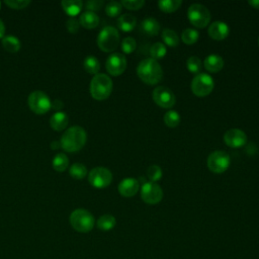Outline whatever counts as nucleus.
Segmentation results:
<instances>
[{"mask_svg":"<svg viewBox=\"0 0 259 259\" xmlns=\"http://www.w3.org/2000/svg\"><path fill=\"white\" fill-rule=\"evenodd\" d=\"M4 33H5V25L3 21L0 19V38L4 36Z\"/></svg>","mask_w":259,"mask_h":259,"instance_id":"43","label":"nucleus"},{"mask_svg":"<svg viewBox=\"0 0 259 259\" xmlns=\"http://www.w3.org/2000/svg\"><path fill=\"white\" fill-rule=\"evenodd\" d=\"M87 141V134L82 126L74 125L65 131L61 137L60 145L66 152L81 150Z\"/></svg>","mask_w":259,"mask_h":259,"instance_id":"2","label":"nucleus"},{"mask_svg":"<svg viewBox=\"0 0 259 259\" xmlns=\"http://www.w3.org/2000/svg\"><path fill=\"white\" fill-rule=\"evenodd\" d=\"M139 78L149 85L158 84L163 79V70L160 64L152 59L147 58L142 60L137 67Z\"/></svg>","mask_w":259,"mask_h":259,"instance_id":"1","label":"nucleus"},{"mask_svg":"<svg viewBox=\"0 0 259 259\" xmlns=\"http://www.w3.org/2000/svg\"><path fill=\"white\" fill-rule=\"evenodd\" d=\"M69 122V117L66 112L57 111L55 112L50 119V125L55 131H63L67 127Z\"/></svg>","mask_w":259,"mask_h":259,"instance_id":"19","label":"nucleus"},{"mask_svg":"<svg viewBox=\"0 0 259 259\" xmlns=\"http://www.w3.org/2000/svg\"><path fill=\"white\" fill-rule=\"evenodd\" d=\"M119 45V33L118 30L113 26H104L98 36L97 46L105 53L113 52Z\"/></svg>","mask_w":259,"mask_h":259,"instance_id":"5","label":"nucleus"},{"mask_svg":"<svg viewBox=\"0 0 259 259\" xmlns=\"http://www.w3.org/2000/svg\"><path fill=\"white\" fill-rule=\"evenodd\" d=\"M163 176V172L160 166L158 165H151L148 169H147V178L149 179V181L151 182H157L159 181Z\"/></svg>","mask_w":259,"mask_h":259,"instance_id":"34","label":"nucleus"},{"mask_svg":"<svg viewBox=\"0 0 259 259\" xmlns=\"http://www.w3.org/2000/svg\"><path fill=\"white\" fill-rule=\"evenodd\" d=\"M79 23L85 28L92 29L99 24V17L95 12L85 11L80 15Z\"/></svg>","mask_w":259,"mask_h":259,"instance_id":"20","label":"nucleus"},{"mask_svg":"<svg viewBox=\"0 0 259 259\" xmlns=\"http://www.w3.org/2000/svg\"><path fill=\"white\" fill-rule=\"evenodd\" d=\"M69 220L72 228L79 233L90 232L95 224V220L92 213L84 208H77L73 210Z\"/></svg>","mask_w":259,"mask_h":259,"instance_id":"4","label":"nucleus"},{"mask_svg":"<svg viewBox=\"0 0 259 259\" xmlns=\"http://www.w3.org/2000/svg\"><path fill=\"white\" fill-rule=\"evenodd\" d=\"M258 45H259V39H258Z\"/></svg>","mask_w":259,"mask_h":259,"instance_id":"46","label":"nucleus"},{"mask_svg":"<svg viewBox=\"0 0 259 259\" xmlns=\"http://www.w3.org/2000/svg\"><path fill=\"white\" fill-rule=\"evenodd\" d=\"M66 26H67V29L71 32V33H75L78 31L79 29V26H80V23L79 21L75 18V17H70L67 22H66Z\"/></svg>","mask_w":259,"mask_h":259,"instance_id":"40","label":"nucleus"},{"mask_svg":"<svg viewBox=\"0 0 259 259\" xmlns=\"http://www.w3.org/2000/svg\"><path fill=\"white\" fill-rule=\"evenodd\" d=\"M141 198L147 204H157L163 198V190L155 182H144L141 188Z\"/></svg>","mask_w":259,"mask_h":259,"instance_id":"11","label":"nucleus"},{"mask_svg":"<svg viewBox=\"0 0 259 259\" xmlns=\"http://www.w3.org/2000/svg\"><path fill=\"white\" fill-rule=\"evenodd\" d=\"M121 50L124 54H132L137 48V41L132 36H126L121 40Z\"/></svg>","mask_w":259,"mask_h":259,"instance_id":"36","label":"nucleus"},{"mask_svg":"<svg viewBox=\"0 0 259 259\" xmlns=\"http://www.w3.org/2000/svg\"><path fill=\"white\" fill-rule=\"evenodd\" d=\"M2 46L8 53H17L20 50L21 44L14 35H7L2 38Z\"/></svg>","mask_w":259,"mask_h":259,"instance_id":"23","label":"nucleus"},{"mask_svg":"<svg viewBox=\"0 0 259 259\" xmlns=\"http://www.w3.org/2000/svg\"><path fill=\"white\" fill-rule=\"evenodd\" d=\"M120 3L122 7L130 10H139L145 5L144 0H122Z\"/></svg>","mask_w":259,"mask_h":259,"instance_id":"37","label":"nucleus"},{"mask_svg":"<svg viewBox=\"0 0 259 259\" xmlns=\"http://www.w3.org/2000/svg\"><path fill=\"white\" fill-rule=\"evenodd\" d=\"M29 3V0H5V4L12 9H23Z\"/></svg>","mask_w":259,"mask_h":259,"instance_id":"38","label":"nucleus"},{"mask_svg":"<svg viewBox=\"0 0 259 259\" xmlns=\"http://www.w3.org/2000/svg\"><path fill=\"white\" fill-rule=\"evenodd\" d=\"M122 9V5L117 1H110L105 6V12L109 17H115L120 14Z\"/></svg>","mask_w":259,"mask_h":259,"instance_id":"35","label":"nucleus"},{"mask_svg":"<svg viewBox=\"0 0 259 259\" xmlns=\"http://www.w3.org/2000/svg\"><path fill=\"white\" fill-rule=\"evenodd\" d=\"M63 107V102L61 101V100H59V99H57V100H55L54 102H52V108H54V109H60V108H62Z\"/></svg>","mask_w":259,"mask_h":259,"instance_id":"41","label":"nucleus"},{"mask_svg":"<svg viewBox=\"0 0 259 259\" xmlns=\"http://www.w3.org/2000/svg\"><path fill=\"white\" fill-rule=\"evenodd\" d=\"M83 66H84V69L87 73L89 74H93V75H96L98 74L99 70H100V63L99 61L97 60L96 57L94 56H87L83 62Z\"/></svg>","mask_w":259,"mask_h":259,"instance_id":"25","label":"nucleus"},{"mask_svg":"<svg viewBox=\"0 0 259 259\" xmlns=\"http://www.w3.org/2000/svg\"><path fill=\"white\" fill-rule=\"evenodd\" d=\"M136 24H137L136 17L130 13L122 14L117 18V27L124 32L132 31L135 28Z\"/></svg>","mask_w":259,"mask_h":259,"instance_id":"21","label":"nucleus"},{"mask_svg":"<svg viewBox=\"0 0 259 259\" xmlns=\"http://www.w3.org/2000/svg\"><path fill=\"white\" fill-rule=\"evenodd\" d=\"M180 114L176 110H169L164 114L163 120L168 127H176L180 122Z\"/></svg>","mask_w":259,"mask_h":259,"instance_id":"31","label":"nucleus"},{"mask_svg":"<svg viewBox=\"0 0 259 259\" xmlns=\"http://www.w3.org/2000/svg\"><path fill=\"white\" fill-rule=\"evenodd\" d=\"M166 54H167L166 46L160 41L153 44L152 47L150 48V55H151L152 59H154L156 61L163 59Z\"/></svg>","mask_w":259,"mask_h":259,"instance_id":"29","label":"nucleus"},{"mask_svg":"<svg viewBox=\"0 0 259 259\" xmlns=\"http://www.w3.org/2000/svg\"><path fill=\"white\" fill-rule=\"evenodd\" d=\"M248 3H249V5H251L253 8L259 9V0H249Z\"/></svg>","mask_w":259,"mask_h":259,"instance_id":"42","label":"nucleus"},{"mask_svg":"<svg viewBox=\"0 0 259 259\" xmlns=\"http://www.w3.org/2000/svg\"><path fill=\"white\" fill-rule=\"evenodd\" d=\"M105 67L110 75L119 76L126 69V59L120 53H113L107 58Z\"/></svg>","mask_w":259,"mask_h":259,"instance_id":"13","label":"nucleus"},{"mask_svg":"<svg viewBox=\"0 0 259 259\" xmlns=\"http://www.w3.org/2000/svg\"><path fill=\"white\" fill-rule=\"evenodd\" d=\"M231 159L227 152L217 150L211 152L206 160V165L212 173H224L230 166Z\"/></svg>","mask_w":259,"mask_h":259,"instance_id":"8","label":"nucleus"},{"mask_svg":"<svg viewBox=\"0 0 259 259\" xmlns=\"http://www.w3.org/2000/svg\"><path fill=\"white\" fill-rule=\"evenodd\" d=\"M88 181L95 188H105L112 181V173L105 167H95L89 172Z\"/></svg>","mask_w":259,"mask_h":259,"instance_id":"10","label":"nucleus"},{"mask_svg":"<svg viewBox=\"0 0 259 259\" xmlns=\"http://www.w3.org/2000/svg\"><path fill=\"white\" fill-rule=\"evenodd\" d=\"M27 103L30 110L36 114H44L52 108V101L50 97L39 90L33 91L28 95Z\"/></svg>","mask_w":259,"mask_h":259,"instance_id":"9","label":"nucleus"},{"mask_svg":"<svg viewBox=\"0 0 259 259\" xmlns=\"http://www.w3.org/2000/svg\"><path fill=\"white\" fill-rule=\"evenodd\" d=\"M61 4L64 11L71 17L77 15L83 6V2L81 0H63Z\"/></svg>","mask_w":259,"mask_h":259,"instance_id":"22","label":"nucleus"},{"mask_svg":"<svg viewBox=\"0 0 259 259\" xmlns=\"http://www.w3.org/2000/svg\"><path fill=\"white\" fill-rule=\"evenodd\" d=\"M112 91V80L106 74H96L90 82V94L96 100H104Z\"/></svg>","mask_w":259,"mask_h":259,"instance_id":"3","label":"nucleus"},{"mask_svg":"<svg viewBox=\"0 0 259 259\" xmlns=\"http://www.w3.org/2000/svg\"><path fill=\"white\" fill-rule=\"evenodd\" d=\"M187 17L195 27L204 28L210 21V12L204 5L193 3L188 7Z\"/></svg>","mask_w":259,"mask_h":259,"instance_id":"6","label":"nucleus"},{"mask_svg":"<svg viewBox=\"0 0 259 259\" xmlns=\"http://www.w3.org/2000/svg\"><path fill=\"white\" fill-rule=\"evenodd\" d=\"M224 142L231 148H241L247 143V135L240 128H230L224 135Z\"/></svg>","mask_w":259,"mask_h":259,"instance_id":"14","label":"nucleus"},{"mask_svg":"<svg viewBox=\"0 0 259 259\" xmlns=\"http://www.w3.org/2000/svg\"><path fill=\"white\" fill-rule=\"evenodd\" d=\"M70 175L75 179H83L87 175V168L82 163H74L69 169Z\"/></svg>","mask_w":259,"mask_h":259,"instance_id":"30","label":"nucleus"},{"mask_svg":"<svg viewBox=\"0 0 259 259\" xmlns=\"http://www.w3.org/2000/svg\"><path fill=\"white\" fill-rule=\"evenodd\" d=\"M0 8H1V2H0Z\"/></svg>","mask_w":259,"mask_h":259,"instance_id":"45","label":"nucleus"},{"mask_svg":"<svg viewBox=\"0 0 259 259\" xmlns=\"http://www.w3.org/2000/svg\"><path fill=\"white\" fill-rule=\"evenodd\" d=\"M85 6L87 8V11H97L103 6V1L102 0H88L85 3Z\"/></svg>","mask_w":259,"mask_h":259,"instance_id":"39","label":"nucleus"},{"mask_svg":"<svg viewBox=\"0 0 259 259\" xmlns=\"http://www.w3.org/2000/svg\"><path fill=\"white\" fill-rule=\"evenodd\" d=\"M140 29L149 36H155L160 32V23L154 17H146L140 25Z\"/></svg>","mask_w":259,"mask_h":259,"instance_id":"18","label":"nucleus"},{"mask_svg":"<svg viewBox=\"0 0 259 259\" xmlns=\"http://www.w3.org/2000/svg\"><path fill=\"white\" fill-rule=\"evenodd\" d=\"M207 32L212 39L223 40L229 35L230 27L226 22L217 20V21H213L211 24H209Z\"/></svg>","mask_w":259,"mask_h":259,"instance_id":"16","label":"nucleus"},{"mask_svg":"<svg viewBox=\"0 0 259 259\" xmlns=\"http://www.w3.org/2000/svg\"><path fill=\"white\" fill-rule=\"evenodd\" d=\"M190 87L194 95L198 97H204L211 93L214 87V82L210 75L206 73H199L192 79Z\"/></svg>","mask_w":259,"mask_h":259,"instance_id":"7","label":"nucleus"},{"mask_svg":"<svg viewBox=\"0 0 259 259\" xmlns=\"http://www.w3.org/2000/svg\"><path fill=\"white\" fill-rule=\"evenodd\" d=\"M162 39L168 47H177L179 45V36L176 33L175 30L170 29V28H165L162 31Z\"/></svg>","mask_w":259,"mask_h":259,"instance_id":"26","label":"nucleus"},{"mask_svg":"<svg viewBox=\"0 0 259 259\" xmlns=\"http://www.w3.org/2000/svg\"><path fill=\"white\" fill-rule=\"evenodd\" d=\"M186 67H187V70L190 72V73H193V74H199L200 71H201V68H202V63L200 61V59L196 56H191L187 59V62H186Z\"/></svg>","mask_w":259,"mask_h":259,"instance_id":"33","label":"nucleus"},{"mask_svg":"<svg viewBox=\"0 0 259 259\" xmlns=\"http://www.w3.org/2000/svg\"><path fill=\"white\" fill-rule=\"evenodd\" d=\"M118 192L123 197H132L135 196L139 189H140V183L136 178L127 177L122 179L118 184Z\"/></svg>","mask_w":259,"mask_h":259,"instance_id":"15","label":"nucleus"},{"mask_svg":"<svg viewBox=\"0 0 259 259\" xmlns=\"http://www.w3.org/2000/svg\"><path fill=\"white\" fill-rule=\"evenodd\" d=\"M97 228L101 231H110L115 227L116 224V220L112 214H103L101 215L98 220H97Z\"/></svg>","mask_w":259,"mask_h":259,"instance_id":"24","label":"nucleus"},{"mask_svg":"<svg viewBox=\"0 0 259 259\" xmlns=\"http://www.w3.org/2000/svg\"><path fill=\"white\" fill-rule=\"evenodd\" d=\"M199 33L194 28H186L181 33V39L186 45H193L197 41Z\"/></svg>","mask_w":259,"mask_h":259,"instance_id":"32","label":"nucleus"},{"mask_svg":"<svg viewBox=\"0 0 259 259\" xmlns=\"http://www.w3.org/2000/svg\"><path fill=\"white\" fill-rule=\"evenodd\" d=\"M152 96L155 103L162 108H171L176 102L174 93L165 86L156 87L153 90Z\"/></svg>","mask_w":259,"mask_h":259,"instance_id":"12","label":"nucleus"},{"mask_svg":"<svg viewBox=\"0 0 259 259\" xmlns=\"http://www.w3.org/2000/svg\"><path fill=\"white\" fill-rule=\"evenodd\" d=\"M51 145H52V149H53V150L58 149V148H60V146H61V145H60V143H58V142H56V141H55V142H53Z\"/></svg>","mask_w":259,"mask_h":259,"instance_id":"44","label":"nucleus"},{"mask_svg":"<svg viewBox=\"0 0 259 259\" xmlns=\"http://www.w3.org/2000/svg\"><path fill=\"white\" fill-rule=\"evenodd\" d=\"M224 64H225L224 59L217 54L208 55L203 61L204 68L211 73H217L221 71L224 68Z\"/></svg>","mask_w":259,"mask_h":259,"instance_id":"17","label":"nucleus"},{"mask_svg":"<svg viewBox=\"0 0 259 259\" xmlns=\"http://www.w3.org/2000/svg\"><path fill=\"white\" fill-rule=\"evenodd\" d=\"M69 166V159L64 153L57 154L53 159V167L56 171L63 172L65 171Z\"/></svg>","mask_w":259,"mask_h":259,"instance_id":"28","label":"nucleus"},{"mask_svg":"<svg viewBox=\"0 0 259 259\" xmlns=\"http://www.w3.org/2000/svg\"><path fill=\"white\" fill-rule=\"evenodd\" d=\"M182 4L181 0H160L158 1L159 8L166 13H171L176 11Z\"/></svg>","mask_w":259,"mask_h":259,"instance_id":"27","label":"nucleus"}]
</instances>
